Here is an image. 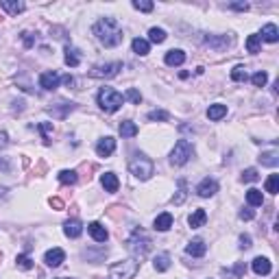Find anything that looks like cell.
<instances>
[{"instance_id":"obj_1","label":"cell","mask_w":279,"mask_h":279,"mask_svg":"<svg viewBox=\"0 0 279 279\" xmlns=\"http://www.w3.org/2000/svg\"><path fill=\"white\" fill-rule=\"evenodd\" d=\"M94 35H96V40L103 44V46H107V48H113V46H118L120 42H122V29H120V24H118V20L116 18H101L94 24Z\"/></svg>"},{"instance_id":"obj_2","label":"cell","mask_w":279,"mask_h":279,"mask_svg":"<svg viewBox=\"0 0 279 279\" xmlns=\"http://www.w3.org/2000/svg\"><path fill=\"white\" fill-rule=\"evenodd\" d=\"M129 170H131V174H133L135 179H140V181H146V179L153 177V172H155V166H153V162L144 155V153H135V155L129 160Z\"/></svg>"},{"instance_id":"obj_3","label":"cell","mask_w":279,"mask_h":279,"mask_svg":"<svg viewBox=\"0 0 279 279\" xmlns=\"http://www.w3.org/2000/svg\"><path fill=\"white\" fill-rule=\"evenodd\" d=\"M96 101H98V107H101L105 113H113V112H118V109L122 107L124 96L120 94V92L113 90V87H103V90L98 92Z\"/></svg>"},{"instance_id":"obj_4","label":"cell","mask_w":279,"mask_h":279,"mask_svg":"<svg viewBox=\"0 0 279 279\" xmlns=\"http://www.w3.org/2000/svg\"><path fill=\"white\" fill-rule=\"evenodd\" d=\"M151 238L146 236L144 231H142V229H135L133 231V236H131L129 240H127V251L131 255H135V258H144L146 253H149L151 251Z\"/></svg>"},{"instance_id":"obj_5","label":"cell","mask_w":279,"mask_h":279,"mask_svg":"<svg viewBox=\"0 0 279 279\" xmlns=\"http://www.w3.org/2000/svg\"><path fill=\"white\" fill-rule=\"evenodd\" d=\"M140 271L138 260H120L109 266V277L112 279H133Z\"/></svg>"},{"instance_id":"obj_6","label":"cell","mask_w":279,"mask_h":279,"mask_svg":"<svg viewBox=\"0 0 279 279\" xmlns=\"http://www.w3.org/2000/svg\"><path fill=\"white\" fill-rule=\"evenodd\" d=\"M194 155V146L190 140H179L174 144V149L170 151V164L172 166H183L190 162V157Z\"/></svg>"},{"instance_id":"obj_7","label":"cell","mask_w":279,"mask_h":279,"mask_svg":"<svg viewBox=\"0 0 279 279\" xmlns=\"http://www.w3.org/2000/svg\"><path fill=\"white\" fill-rule=\"evenodd\" d=\"M120 70H122V63H120V61H112V63L94 65L90 74L94 76V79H113V76H118Z\"/></svg>"},{"instance_id":"obj_8","label":"cell","mask_w":279,"mask_h":279,"mask_svg":"<svg viewBox=\"0 0 279 279\" xmlns=\"http://www.w3.org/2000/svg\"><path fill=\"white\" fill-rule=\"evenodd\" d=\"M218 192V181L216 179H203L199 185H196V194L201 196V199H210V196H214Z\"/></svg>"},{"instance_id":"obj_9","label":"cell","mask_w":279,"mask_h":279,"mask_svg":"<svg viewBox=\"0 0 279 279\" xmlns=\"http://www.w3.org/2000/svg\"><path fill=\"white\" fill-rule=\"evenodd\" d=\"M63 260H65V251L59 249V247L46 251V255H44V264L51 266V269H57V266H61Z\"/></svg>"},{"instance_id":"obj_10","label":"cell","mask_w":279,"mask_h":279,"mask_svg":"<svg viewBox=\"0 0 279 279\" xmlns=\"http://www.w3.org/2000/svg\"><path fill=\"white\" fill-rule=\"evenodd\" d=\"M59 81H61V76H59L55 70H48V72H42L40 74V87L42 90H57L59 87Z\"/></svg>"},{"instance_id":"obj_11","label":"cell","mask_w":279,"mask_h":279,"mask_svg":"<svg viewBox=\"0 0 279 279\" xmlns=\"http://www.w3.org/2000/svg\"><path fill=\"white\" fill-rule=\"evenodd\" d=\"M113 151H116V140H113L112 135H107V138L98 140V144H96L98 157H109V155H113Z\"/></svg>"},{"instance_id":"obj_12","label":"cell","mask_w":279,"mask_h":279,"mask_svg":"<svg viewBox=\"0 0 279 279\" xmlns=\"http://www.w3.org/2000/svg\"><path fill=\"white\" fill-rule=\"evenodd\" d=\"M251 269H253L255 275H271V271H273V264H271V260L269 258H262V255H258L253 262H251Z\"/></svg>"},{"instance_id":"obj_13","label":"cell","mask_w":279,"mask_h":279,"mask_svg":"<svg viewBox=\"0 0 279 279\" xmlns=\"http://www.w3.org/2000/svg\"><path fill=\"white\" fill-rule=\"evenodd\" d=\"M205 251H207V244H205V240H201V238L190 240L188 247H185V253L192 255V258H203Z\"/></svg>"},{"instance_id":"obj_14","label":"cell","mask_w":279,"mask_h":279,"mask_svg":"<svg viewBox=\"0 0 279 279\" xmlns=\"http://www.w3.org/2000/svg\"><path fill=\"white\" fill-rule=\"evenodd\" d=\"M63 233L68 238H79L83 233V223L79 218H72V221H65L63 223Z\"/></svg>"},{"instance_id":"obj_15","label":"cell","mask_w":279,"mask_h":279,"mask_svg":"<svg viewBox=\"0 0 279 279\" xmlns=\"http://www.w3.org/2000/svg\"><path fill=\"white\" fill-rule=\"evenodd\" d=\"M87 231H90V236L96 240V242H107V238H109V233H107V229L101 225V223H90L87 225Z\"/></svg>"},{"instance_id":"obj_16","label":"cell","mask_w":279,"mask_h":279,"mask_svg":"<svg viewBox=\"0 0 279 279\" xmlns=\"http://www.w3.org/2000/svg\"><path fill=\"white\" fill-rule=\"evenodd\" d=\"M205 44L212 48H216V51H223V48H227L231 40H229L227 35H205Z\"/></svg>"},{"instance_id":"obj_17","label":"cell","mask_w":279,"mask_h":279,"mask_svg":"<svg viewBox=\"0 0 279 279\" xmlns=\"http://www.w3.org/2000/svg\"><path fill=\"white\" fill-rule=\"evenodd\" d=\"M0 7L7 11V13H11V15H18V13H22V11L26 9V4L22 2V0H0Z\"/></svg>"},{"instance_id":"obj_18","label":"cell","mask_w":279,"mask_h":279,"mask_svg":"<svg viewBox=\"0 0 279 279\" xmlns=\"http://www.w3.org/2000/svg\"><path fill=\"white\" fill-rule=\"evenodd\" d=\"M153 227L157 229V231H168V229L172 227V214L170 212H164L155 218V223H153Z\"/></svg>"},{"instance_id":"obj_19","label":"cell","mask_w":279,"mask_h":279,"mask_svg":"<svg viewBox=\"0 0 279 279\" xmlns=\"http://www.w3.org/2000/svg\"><path fill=\"white\" fill-rule=\"evenodd\" d=\"M164 61H166V65H181V63L185 61V53L179 51V48H172V51L166 53Z\"/></svg>"},{"instance_id":"obj_20","label":"cell","mask_w":279,"mask_h":279,"mask_svg":"<svg viewBox=\"0 0 279 279\" xmlns=\"http://www.w3.org/2000/svg\"><path fill=\"white\" fill-rule=\"evenodd\" d=\"M205 221H207V212L199 207V210H194V214H190L188 225L192 227V229H199V227H203V225H205Z\"/></svg>"},{"instance_id":"obj_21","label":"cell","mask_w":279,"mask_h":279,"mask_svg":"<svg viewBox=\"0 0 279 279\" xmlns=\"http://www.w3.org/2000/svg\"><path fill=\"white\" fill-rule=\"evenodd\" d=\"M260 40H264L269 44H275L279 40V29L275 24H266L264 29H262V33H260Z\"/></svg>"},{"instance_id":"obj_22","label":"cell","mask_w":279,"mask_h":279,"mask_svg":"<svg viewBox=\"0 0 279 279\" xmlns=\"http://www.w3.org/2000/svg\"><path fill=\"white\" fill-rule=\"evenodd\" d=\"M101 183H103V188L107 190V192H118V185H120V181H118V177L113 172H105L101 177Z\"/></svg>"},{"instance_id":"obj_23","label":"cell","mask_w":279,"mask_h":279,"mask_svg":"<svg viewBox=\"0 0 279 279\" xmlns=\"http://www.w3.org/2000/svg\"><path fill=\"white\" fill-rule=\"evenodd\" d=\"M118 131H120V135H122V138H135L140 129H138V124L131 122V120H122V122H120V127H118Z\"/></svg>"},{"instance_id":"obj_24","label":"cell","mask_w":279,"mask_h":279,"mask_svg":"<svg viewBox=\"0 0 279 279\" xmlns=\"http://www.w3.org/2000/svg\"><path fill=\"white\" fill-rule=\"evenodd\" d=\"M227 116V105H223V103H214V105H210V109H207V118L210 120H221Z\"/></svg>"},{"instance_id":"obj_25","label":"cell","mask_w":279,"mask_h":279,"mask_svg":"<svg viewBox=\"0 0 279 279\" xmlns=\"http://www.w3.org/2000/svg\"><path fill=\"white\" fill-rule=\"evenodd\" d=\"M79 63H81V53L76 51L74 46H65V65L76 68Z\"/></svg>"},{"instance_id":"obj_26","label":"cell","mask_w":279,"mask_h":279,"mask_svg":"<svg viewBox=\"0 0 279 279\" xmlns=\"http://www.w3.org/2000/svg\"><path fill=\"white\" fill-rule=\"evenodd\" d=\"M177 185H179V188H177V194L172 196V203L174 205H181L183 201L188 199V183H185V179H179Z\"/></svg>"},{"instance_id":"obj_27","label":"cell","mask_w":279,"mask_h":279,"mask_svg":"<svg viewBox=\"0 0 279 279\" xmlns=\"http://www.w3.org/2000/svg\"><path fill=\"white\" fill-rule=\"evenodd\" d=\"M153 266H155L157 273H166L170 269V255L168 253H160L155 260H153Z\"/></svg>"},{"instance_id":"obj_28","label":"cell","mask_w":279,"mask_h":279,"mask_svg":"<svg viewBox=\"0 0 279 279\" xmlns=\"http://www.w3.org/2000/svg\"><path fill=\"white\" fill-rule=\"evenodd\" d=\"M260 162H262V166L275 168L277 164H279V153H277V151H266V153H262V155H260Z\"/></svg>"},{"instance_id":"obj_29","label":"cell","mask_w":279,"mask_h":279,"mask_svg":"<svg viewBox=\"0 0 279 279\" xmlns=\"http://www.w3.org/2000/svg\"><path fill=\"white\" fill-rule=\"evenodd\" d=\"M131 46H133V53H135V55H140V57L149 55V51H151V44H149V40H142V37H135Z\"/></svg>"},{"instance_id":"obj_30","label":"cell","mask_w":279,"mask_h":279,"mask_svg":"<svg viewBox=\"0 0 279 279\" xmlns=\"http://www.w3.org/2000/svg\"><path fill=\"white\" fill-rule=\"evenodd\" d=\"M247 203L251 207H260L262 203H264V196H262V192L258 188H251L249 192H247Z\"/></svg>"},{"instance_id":"obj_31","label":"cell","mask_w":279,"mask_h":279,"mask_svg":"<svg viewBox=\"0 0 279 279\" xmlns=\"http://www.w3.org/2000/svg\"><path fill=\"white\" fill-rule=\"evenodd\" d=\"M244 271H247V266H244L242 262H238V264H233V269H225L223 273L227 275V279H242Z\"/></svg>"},{"instance_id":"obj_32","label":"cell","mask_w":279,"mask_h":279,"mask_svg":"<svg viewBox=\"0 0 279 279\" xmlns=\"http://www.w3.org/2000/svg\"><path fill=\"white\" fill-rule=\"evenodd\" d=\"M166 31L164 29H157V26H153V29L149 31V42H153V44H164L166 42Z\"/></svg>"},{"instance_id":"obj_33","label":"cell","mask_w":279,"mask_h":279,"mask_svg":"<svg viewBox=\"0 0 279 279\" xmlns=\"http://www.w3.org/2000/svg\"><path fill=\"white\" fill-rule=\"evenodd\" d=\"M260 48H262L260 35H249V37H247V51L255 55V53H260Z\"/></svg>"},{"instance_id":"obj_34","label":"cell","mask_w":279,"mask_h":279,"mask_svg":"<svg viewBox=\"0 0 279 279\" xmlns=\"http://www.w3.org/2000/svg\"><path fill=\"white\" fill-rule=\"evenodd\" d=\"M76 179H79V177H76L74 170H61V172H59V181H61L63 185H74Z\"/></svg>"},{"instance_id":"obj_35","label":"cell","mask_w":279,"mask_h":279,"mask_svg":"<svg viewBox=\"0 0 279 279\" xmlns=\"http://www.w3.org/2000/svg\"><path fill=\"white\" fill-rule=\"evenodd\" d=\"M168 118H170V113L164 112V109H153V112H149V120H151V122H157V120H160V122H166Z\"/></svg>"},{"instance_id":"obj_36","label":"cell","mask_w":279,"mask_h":279,"mask_svg":"<svg viewBox=\"0 0 279 279\" xmlns=\"http://www.w3.org/2000/svg\"><path fill=\"white\" fill-rule=\"evenodd\" d=\"M266 192L269 194H277L279 192V174H271L266 179Z\"/></svg>"},{"instance_id":"obj_37","label":"cell","mask_w":279,"mask_h":279,"mask_svg":"<svg viewBox=\"0 0 279 279\" xmlns=\"http://www.w3.org/2000/svg\"><path fill=\"white\" fill-rule=\"evenodd\" d=\"M15 264H18V269H22V271H31L33 269V262H31V258L26 253H20L18 258H15Z\"/></svg>"},{"instance_id":"obj_38","label":"cell","mask_w":279,"mask_h":279,"mask_svg":"<svg viewBox=\"0 0 279 279\" xmlns=\"http://www.w3.org/2000/svg\"><path fill=\"white\" fill-rule=\"evenodd\" d=\"M133 9L144 11V13H151V11L155 9V4L149 2V0H133Z\"/></svg>"},{"instance_id":"obj_39","label":"cell","mask_w":279,"mask_h":279,"mask_svg":"<svg viewBox=\"0 0 279 279\" xmlns=\"http://www.w3.org/2000/svg\"><path fill=\"white\" fill-rule=\"evenodd\" d=\"M247 70L242 68V65H236V68L231 70V81H236V83H240V81H247Z\"/></svg>"},{"instance_id":"obj_40","label":"cell","mask_w":279,"mask_h":279,"mask_svg":"<svg viewBox=\"0 0 279 279\" xmlns=\"http://www.w3.org/2000/svg\"><path fill=\"white\" fill-rule=\"evenodd\" d=\"M258 179H260V172L255 170V168H247V170H242V181H244V183L258 181Z\"/></svg>"},{"instance_id":"obj_41","label":"cell","mask_w":279,"mask_h":279,"mask_svg":"<svg viewBox=\"0 0 279 279\" xmlns=\"http://www.w3.org/2000/svg\"><path fill=\"white\" fill-rule=\"evenodd\" d=\"M251 81H253V85H255V87H264V85H266V81H269V74L262 72V70H260V72H255L253 76H251Z\"/></svg>"},{"instance_id":"obj_42","label":"cell","mask_w":279,"mask_h":279,"mask_svg":"<svg viewBox=\"0 0 279 279\" xmlns=\"http://www.w3.org/2000/svg\"><path fill=\"white\" fill-rule=\"evenodd\" d=\"M127 98L133 103V105H140V103H142V94L135 90V87H129V90H127Z\"/></svg>"},{"instance_id":"obj_43","label":"cell","mask_w":279,"mask_h":279,"mask_svg":"<svg viewBox=\"0 0 279 279\" xmlns=\"http://www.w3.org/2000/svg\"><path fill=\"white\" fill-rule=\"evenodd\" d=\"M242 221H253L255 218V212L251 210V207H247V210H240V214H238Z\"/></svg>"},{"instance_id":"obj_44","label":"cell","mask_w":279,"mask_h":279,"mask_svg":"<svg viewBox=\"0 0 279 279\" xmlns=\"http://www.w3.org/2000/svg\"><path fill=\"white\" fill-rule=\"evenodd\" d=\"M22 42H24V46L26 48H31L33 46V44H35V37H33V33H22Z\"/></svg>"},{"instance_id":"obj_45","label":"cell","mask_w":279,"mask_h":279,"mask_svg":"<svg viewBox=\"0 0 279 279\" xmlns=\"http://www.w3.org/2000/svg\"><path fill=\"white\" fill-rule=\"evenodd\" d=\"M251 242H253V240H251L249 233H242V236H240V249H251Z\"/></svg>"},{"instance_id":"obj_46","label":"cell","mask_w":279,"mask_h":279,"mask_svg":"<svg viewBox=\"0 0 279 279\" xmlns=\"http://www.w3.org/2000/svg\"><path fill=\"white\" fill-rule=\"evenodd\" d=\"M51 129H53V122H42L40 124V131L44 133V140L48 142V133H51Z\"/></svg>"},{"instance_id":"obj_47","label":"cell","mask_w":279,"mask_h":279,"mask_svg":"<svg viewBox=\"0 0 279 279\" xmlns=\"http://www.w3.org/2000/svg\"><path fill=\"white\" fill-rule=\"evenodd\" d=\"M229 9H233V11H249V2H231V4H229Z\"/></svg>"},{"instance_id":"obj_48","label":"cell","mask_w":279,"mask_h":279,"mask_svg":"<svg viewBox=\"0 0 279 279\" xmlns=\"http://www.w3.org/2000/svg\"><path fill=\"white\" fill-rule=\"evenodd\" d=\"M9 146V135L7 131H0V149H7Z\"/></svg>"},{"instance_id":"obj_49","label":"cell","mask_w":279,"mask_h":279,"mask_svg":"<svg viewBox=\"0 0 279 279\" xmlns=\"http://www.w3.org/2000/svg\"><path fill=\"white\" fill-rule=\"evenodd\" d=\"M0 170H2V172H11V164H9L7 157H0Z\"/></svg>"},{"instance_id":"obj_50","label":"cell","mask_w":279,"mask_h":279,"mask_svg":"<svg viewBox=\"0 0 279 279\" xmlns=\"http://www.w3.org/2000/svg\"><path fill=\"white\" fill-rule=\"evenodd\" d=\"M61 81H63V83H65V85H68V87H70V85H74V79H72V76H70V74H65V76H61Z\"/></svg>"},{"instance_id":"obj_51","label":"cell","mask_w":279,"mask_h":279,"mask_svg":"<svg viewBox=\"0 0 279 279\" xmlns=\"http://www.w3.org/2000/svg\"><path fill=\"white\" fill-rule=\"evenodd\" d=\"M51 205H53V207H57V210H61V207H63V203H61L59 199H51Z\"/></svg>"},{"instance_id":"obj_52","label":"cell","mask_w":279,"mask_h":279,"mask_svg":"<svg viewBox=\"0 0 279 279\" xmlns=\"http://www.w3.org/2000/svg\"><path fill=\"white\" fill-rule=\"evenodd\" d=\"M59 279H72V277H59Z\"/></svg>"}]
</instances>
